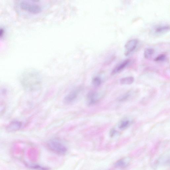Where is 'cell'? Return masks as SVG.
<instances>
[{"instance_id":"17","label":"cell","mask_w":170,"mask_h":170,"mask_svg":"<svg viewBox=\"0 0 170 170\" xmlns=\"http://www.w3.org/2000/svg\"><path fill=\"white\" fill-rule=\"evenodd\" d=\"M5 33V30L3 28H0V38L3 36Z\"/></svg>"},{"instance_id":"1","label":"cell","mask_w":170,"mask_h":170,"mask_svg":"<svg viewBox=\"0 0 170 170\" xmlns=\"http://www.w3.org/2000/svg\"><path fill=\"white\" fill-rule=\"evenodd\" d=\"M20 82L24 89L28 92H34L40 88L41 79L38 73L33 70L25 71L21 76Z\"/></svg>"},{"instance_id":"5","label":"cell","mask_w":170,"mask_h":170,"mask_svg":"<svg viewBox=\"0 0 170 170\" xmlns=\"http://www.w3.org/2000/svg\"><path fill=\"white\" fill-rule=\"evenodd\" d=\"M81 90V88L78 87L72 90L65 97L64 99V102L66 104H70L74 102L77 98Z\"/></svg>"},{"instance_id":"16","label":"cell","mask_w":170,"mask_h":170,"mask_svg":"<svg viewBox=\"0 0 170 170\" xmlns=\"http://www.w3.org/2000/svg\"><path fill=\"white\" fill-rule=\"evenodd\" d=\"M30 167L33 169L38 170H47V169L42 167L39 165H32L30 166Z\"/></svg>"},{"instance_id":"15","label":"cell","mask_w":170,"mask_h":170,"mask_svg":"<svg viewBox=\"0 0 170 170\" xmlns=\"http://www.w3.org/2000/svg\"><path fill=\"white\" fill-rule=\"evenodd\" d=\"M166 55L165 54H161L155 58L154 61H162L166 59Z\"/></svg>"},{"instance_id":"10","label":"cell","mask_w":170,"mask_h":170,"mask_svg":"<svg viewBox=\"0 0 170 170\" xmlns=\"http://www.w3.org/2000/svg\"><path fill=\"white\" fill-rule=\"evenodd\" d=\"M130 159L128 158H123L118 161L116 163L115 165L119 168H124L128 165Z\"/></svg>"},{"instance_id":"13","label":"cell","mask_w":170,"mask_h":170,"mask_svg":"<svg viewBox=\"0 0 170 170\" xmlns=\"http://www.w3.org/2000/svg\"><path fill=\"white\" fill-rule=\"evenodd\" d=\"M92 83L94 86H99L101 84V79L99 77H95L93 79Z\"/></svg>"},{"instance_id":"7","label":"cell","mask_w":170,"mask_h":170,"mask_svg":"<svg viewBox=\"0 0 170 170\" xmlns=\"http://www.w3.org/2000/svg\"><path fill=\"white\" fill-rule=\"evenodd\" d=\"M22 123L18 121H14L11 122L7 126L6 129L9 132H14L19 131L22 126Z\"/></svg>"},{"instance_id":"9","label":"cell","mask_w":170,"mask_h":170,"mask_svg":"<svg viewBox=\"0 0 170 170\" xmlns=\"http://www.w3.org/2000/svg\"><path fill=\"white\" fill-rule=\"evenodd\" d=\"M170 29L168 25H161L157 26L154 29V32L157 34H161L168 31Z\"/></svg>"},{"instance_id":"8","label":"cell","mask_w":170,"mask_h":170,"mask_svg":"<svg viewBox=\"0 0 170 170\" xmlns=\"http://www.w3.org/2000/svg\"><path fill=\"white\" fill-rule=\"evenodd\" d=\"M130 60L129 59H126L122 61L120 64H118L116 66L112 71L111 74L114 75L120 73L127 66L130 62Z\"/></svg>"},{"instance_id":"14","label":"cell","mask_w":170,"mask_h":170,"mask_svg":"<svg viewBox=\"0 0 170 170\" xmlns=\"http://www.w3.org/2000/svg\"><path fill=\"white\" fill-rule=\"evenodd\" d=\"M130 123V122L128 120L123 121L121 122L119 126V128L121 129H123L127 127Z\"/></svg>"},{"instance_id":"2","label":"cell","mask_w":170,"mask_h":170,"mask_svg":"<svg viewBox=\"0 0 170 170\" xmlns=\"http://www.w3.org/2000/svg\"><path fill=\"white\" fill-rule=\"evenodd\" d=\"M20 8L25 12L32 14L40 12L42 10L41 7L35 2L30 1H21L19 3Z\"/></svg>"},{"instance_id":"11","label":"cell","mask_w":170,"mask_h":170,"mask_svg":"<svg viewBox=\"0 0 170 170\" xmlns=\"http://www.w3.org/2000/svg\"><path fill=\"white\" fill-rule=\"evenodd\" d=\"M154 53V50L153 48H148L144 50V55L147 59H150Z\"/></svg>"},{"instance_id":"6","label":"cell","mask_w":170,"mask_h":170,"mask_svg":"<svg viewBox=\"0 0 170 170\" xmlns=\"http://www.w3.org/2000/svg\"><path fill=\"white\" fill-rule=\"evenodd\" d=\"M99 99V94L96 92H90L87 95V102L90 106L95 104Z\"/></svg>"},{"instance_id":"4","label":"cell","mask_w":170,"mask_h":170,"mask_svg":"<svg viewBox=\"0 0 170 170\" xmlns=\"http://www.w3.org/2000/svg\"><path fill=\"white\" fill-rule=\"evenodd\" d=\"M138 39H133L129 40L125 45V55L128 56L134 50L138 43Z\"/></svg>"},{"instance_id":"12","label":"cell","mask_w":170,"mask_h":170,"mask_svg":"<svg viewBox=\"0 0 170 170\" xmlns=\"http://www.w3.org/2000/svg\"><path fill=\"white\" fill-rule=\"evenodd\" d=\"M134 78L132 77H128L122 78L120 80L121 84L122 85H129L132 84Z\"/></svg>"},{"instance_id":"3","label":"cell","mask_w":170,"mask_h":170,"mask_svg":"<svg viewBox=\"0 0 170 170\" xmlns=\"http://www.w3.org/2000/svg\"><path fill=\"white\" fill-rule=\"evenodd\" d=\"M47 146L50 150L57 154L63 155L66 154L67 152L66 147L59 141L56 140L49 141Z\"/></svg>"}]
</instances>
